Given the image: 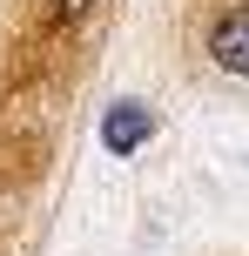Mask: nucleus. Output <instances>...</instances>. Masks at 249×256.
Segmentation results:
<instances>
[{"instance_id": "nucleus-2", "label": "nucleus", "mask_w": 249, "mask_h": 256, "mask_svg": "<svg viewBox=\"0 0 249 256\" xmlns=\"http://www.w3.org/2000/svg\"><path fill=\"white\" fill-rule=\"evenodd\" d=\"M209 61L223 74H249V7H229L209 27Z\"/></svg>"}, {"instance_id": "nucleus-1", "label": "nucleus", "mask_w": 249, "mask_h": 256, "mask_svg": "<svg viewBox=\"0 0 249 256\" xmlns=\"http://www.w3.org/2000/svg\"><path fill=\"white\" fill-rule=\"evenodd\" d=\"M148 135H155V115H148L142 102H115V108L101 115V148H108V155H135Z\"/></svg>"}, {"instance_id": "nucleus-3", "label": "nucleus", "mask_w": 249, "mask_h": 256, "mask_svg": "<svg viewBox=\"0 0 249 256\" xmlns=\"http://www.w3.org/2000/svg\"><path fill=\"white\" fill-rule=\"evenodd\" d=\"M88 7H94V0H54V20H61V27H74Z\"/></svg>"}]
</instances>
